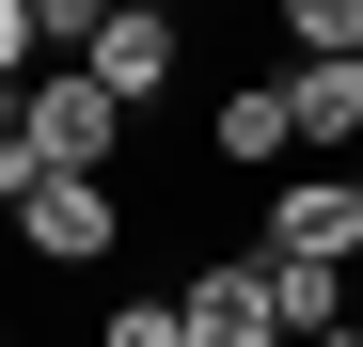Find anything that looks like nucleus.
Wrapping results in <instances>:
<instances>
[{
  "instance_id": "obj_1",
  "label": "nucleus",
  "mask_w": 363,
  "mask_h": 347,
  "mask_svg": "<svg viewBox=\"0 0 363 347\" xmlns=\"http://www.w3.org/2000/svg\"><path fill=\"white\" fill-rule=\"evenodd\" d=\"M0 110L32 127V158H48V174H111V158H127V95H111L95 64H32Z\"/></svg>"
},
{
  "instance_id": "obj_2",
  "label": "nucleus",
  "mask_w": 363,
  "mask_h": 347,
  "mask_svg": "<svg viewBox=\"0 0 363 347\" xmlns=\"http://www.w3.org/2000/svg\"><path fill=\"white\" fill-rule=\"evenodd\" d=\"M16 253H32V268H111V253H127V205H111V174H48V190L16 205Z\"/></svg>"
},
{
  "instance_id": "obj_3",
  "label": "nucleus",
  "mask_w": 363,
  "mask_h": 347,
  "mask_svg": "<svg viewBox=\"0 0 363 347\" xmlns=\"http://www.w3.org/2000/svg\"><path fill=\"white\" fill-rule=\"evenodd\" d=\"M253 253H363V158H316V174H284V190H269V237Z\"/></svg>"
},
{
  "instance_id": "obj_4",
  "label": "nucleus",
  "mask_w": 363,
  "mask_h": 347,
  "mask_svg": "<svg viewBox=\"0 0 363 347\" xmlns=\"http://www.w3.org/2000/svg\"><path fill=\"white\" fill-rule=\"evenodd\" d=\"M79 64H95L111 95H127V110H158V95H174V64H190V32H174L158 0H127V16H111V32L79 47Z\"/></svg>"
},
{
  "instance_id": "obj_5",
  "label": "nucleus",
  "mask_w": 363,
  "mask_h": 347,
  "mask_svg": "<svg viewBox=\"0 0 363 347\" xmlns=\"http://www.w3.org/2000/svg\"><path fill=\"white\" fill-rule=\"evenodd\" d=\"M284 110H300V158H347L363 142V47H300V64H284Z\"/></svg>"
},
{
  "instance_id": "obj_6",
  "label": "nucleus",
  "mask_w": 363,
  "mask_h": 347,
  "mask_svg": "<svg viewBox=\"0 0 363 347\" xmlns=\"http://www.w3.org/2000/svg\"><path fill=\"white\" fill-rule=\"evenodd\" d=\"M190 347H284V316H269V253L190 268Z\"/></svg>"
},
{
  "instance_id": "obj_7",
  "label": "nucleus",
  "mask_w": 363,
  "mask_h": 347,
  "mask_svg": "<svg viewBox=\"0 0 363 347\" xmlns=\"http://www.w3.org/2000/svg\"><path fill=\"white\" fill-rule=\"evenodd\" d=\"M206 142H221L237 174H269V158H300V110H284V79H237V95H221V127H206Z\"/></svg>"
},
{
  "instance_id": "obj_8",
  "label": "nucleus",
  "mask_w": 363,
  "mask_h": 347,
  "mask_svg": "<svg viewBox=\"0 0 363 347\" xmlns=\"http://www.w3.org/2000/svg\"><path fill=\"white\" fill-rule=\"evenodd\" d=\"M347 300H363V268H332V253H269V316H284V331H347Z\"/></svg>"
},
{
  "instance_id": "obj_9",
  "label": "nucleus",
  "mask_w": 363,
  "mask_h": 347,
  "mask_svg": "<svg viewBox=\"0 0 363 347\" xmlns=\"http://www.w3.org/2000/svg\"><path fill=\"white\" fill-rule=\"evenodd\" d=\"M95 347H190V300H111Z\"/></svg>"
},
{
  "instance_id": "obj_10",
  "label": "nucleus",
  "mask_w": 363,
  "mask_h": 347,
  "mask_svg": "<svg viewBox=\"0 0 363 347\" xmlns=\"http://www.w3.org/2000/svg\"><path fill=\"white\" fill-rule=\"evenodd\" d=\"M111 16H127V0H32V32H48V64H79V47H95Z\"/></svg>"
},
{
  "instance_id": "obj_11",
  "label": "nucleus",
  "mask_w": 363,
  "mask_h": 347,
  "mask_svg": "<svg viewBox=\"0 0 363 347\" xmlns=\"http://www.w3.org/2000/svg\"><path fill=\"white\" fill-rule=\"evenodd\" d=\"M32 190H48V158H32V127H16V110H0V221H16Z\"/></svg>"
},
{
  "instance_id": "obj_12",
  "label": "nucleus",
  "mask_w": 363,
  "mask_h": 347,
  "mask_svg": "<svg viewBox=\"0 0 363 347\" xmlns=\"http://www.w3.org/2000/svg\"><path fill=\"white\" fill-rule=\"evenodd\" d=\"M284 32L300 47H363V0H284Z\"/></svg>"
},
{
  "instance_id": "obj_13",
  "label": "nucleus",
  "mask_w": 363,
  "mask_h": 347,
  "mask_svg": "<svg viewBox=\"0 0 363 347\" xmlns=\"http://www.w3.org/2000/svg\"><path fill=\"white\" fill-rule=\"evenodd\" d=\"M32 64H48V32H32V0H0V95H16Z\"/></svg>"
},
{
  "instance_id": "obj_14",
  "label": "nucleus",
  "mask_w": 363,
  "mask_h": 347,
  "mask_svg": "<svg viewBox=\"0 0 363 347\" xmlns=\"http://www.w3.org/2000/svg\"><path fill=\"white\" fill-rule=\"evenodd\" d=\"M284 347H363V331H284Z\"/></svg>"
},
{
  "instance_id": "obj_15",
  "label": "nucleus",
  "mask_w": 363,
  "mask_h": 347,
  "mask_svg": "<svg viewBox=\"0 0 363 347\" xmlns=\"http://www.w3.org/2000/svg\"><path fill=\"white\" fill-rule=\"evenodd\" d=\"M0 347H16V331H0Z\"/></svg>"
},
{
  "instance_id": "obj_16",
  "label": "nucleus",
  "mask_w": 363,
  "mask_h": 347,
  "mask_svg": "<svg viewBox=\"0 0 363 347\" xmlns=\"http://www.w3.org/2000/svg\"><path fill=\"white\" fill-rule=\"evenodd\" d=\"M158 16H174V0H158Z\"/></svg>"
},
{
  "instance_id": "obj_17",
  "label": "nucleus",
  "mask_w": 363,
  "mask_h": 347,
  "mask_svg": "<svg viewBox=\"0 0 363 347\" xmlns=\"http://www.w3.org/2000/svg\"><path fill=\"white\" fill-rule=\"evenodd\" d=\"M347 268H363V253H347Z\"/></svg>"
}]
</instances>
